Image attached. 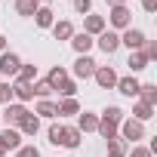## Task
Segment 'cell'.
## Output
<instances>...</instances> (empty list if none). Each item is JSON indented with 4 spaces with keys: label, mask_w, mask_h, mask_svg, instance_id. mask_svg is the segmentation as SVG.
Segmentation results:
<instances>
[{
    "label": "cell",
    "mask_w": 157,
    "mask_h": 157,
    "mask_svg": "<svg viewBox=\"0 0 157 157\" xmlns=\"http://www.w3.org/2000/svg\"><path fill=\"white\" fill-rule=\"evenodd\" d=\"M117 136L132 148V145H139V142L145 139V123H139V120H132V117H123L120 126H117Z\"/></svg>",
    "instance_id": "cell-1"
},
{
    "label": "cell",
    "mask_w": 157,
    "mask_h": 157,
    "mask_svg": "<svg viewBox=\"0 0 157 157\" xmlns=\"http://www.w3.org/2000/svg\"><path fill=\"white\" fill-rule=\"evenodd\" d=\"M105 25H111V31H126V28H132V10L126 6V3H120V6H111V13H108V22Z\"/></svg>",
    "instance_id": "cell-2"
},
{
    "label": "cell",
    "mask_w": 157,
    "mask_h": 157,
    "mask_svg": "<svg viewBox=\"0 0 157 157\" xmlns=\"http://www.w3.org/2000/svg\"><path fill=\"white\" fill-rule=\"evenodd\" d=\"M25 117H28V105H22V102H10V105H3V111H0V120L6 126H19Z\"/></svg>",
    "instance_id": "cell-3"
},
{
    "label": "cell",
    "mask_w": 157,
    "mask_h": 157,
    "mask_svg": "<svg viewBox=\"0 0 157 157\" xmlns=\"http://www.w3.org/2000/svg\"><path fill=\"white\" fill-rule=\"evenodd\" d=\"M93 74H96V59L93 56H77L74 59V68H71L74 80H90Z\"/></svg>",
    "instance_id": "cell-4"
},
{
    "label": "cell",
    "mask_w": 157,
    "mask_h": 157,
    "mask_svg": "<svg viewBox=\"0 0 157 157\" xmlns=\"http://www.w3.org/2000/svg\"><path fill=\"white\" fill-rule=\"evenodd\" d=\"M19 68H22V56L19 52H13V49H6V52H0V77H16L19 74Z\"/></svg>",
    "instance_id": "cell-5"
},
{
    "label": "cell",
    "mask_w": 157,
    "mask_h": 157,
    "mask_svg": "<svg viewBox=\"0 0 157 157\" xmlns=\"http://www.w3.org/2000/svg\"><path fill=\"white\" fill-rule=\"evenodd\" d=\"M145 40H148V34H145L142 28H126V31H120V46H126L129 52L142 49V46H145Z\"/></svg>",
    "instance_id": "cell-6"
},
{
    "label": "cell",
    "mask_w": 157,
    "mask_h": 157,
    "mask_svg": "<svg viewBox=\"0 0 157 157\" xmlns=\"http://www.w3.org/2000/svg\"><path fill=\"white\" fill-rule=\"evenodd\" d=\"M93 80H96L99 90H114V86H117V71H114L111 65H96Z\"/></svg>",
    "instance_id": "cell-7"
},
{
    "label": "cell",
    "mask_w": 157,
    "mask_h": 157,
    "mask_svg": "<svg viewBox=\"0 0 157 157\" xmlns=\"http://www.w3.org/2000/svg\"><path fill=\"white\" fill-rule=\"evenodd\" d=\"M96 46H99L105 56H114V52L120 49V34H117V31H111V28H105V31L96 37Z\"/></svg>",
    "instance_id": "cell-8"
},
{
    "label": "cell",
    "mask_w": 157,
    "mask_h": 157,
    "mask_svg": "<svg viewBox=\"0 0 157 157\" xmlns=\"http://www.w3.org/2000/svg\"><path fill=\"white\" fill-rule=\"evenodd\" d=\"M68 43H71V49H74L77 56H90V49L96 46V37H90V34H83V31H74V37H71Z\"/></svg>",
    "instance_id": "cell-9"
},
{
    "label": "cell",
    "mask_w": 157,
    "mask_h": 157,
    "mask_svg": "<svg viewBox=\"0 0 157 157\" xmlns=\"http://www.w3.org/2000/svg\"><path fill=\"white\" fill-rule=\"evenodd\" d=\"M139 86H142L139 77L129 74V77H117V86H114V90H117L120 96H126V99H139Z\"/></svg>",
    "instance_id": "cell-10"
},
{
    "label": "cell",
    "mask_w": 157,
    "mask_h": 157,
    "mask_svg": "<svg viewBox=\"0 0 157 157\" xmlns=\"http://www.w3.org/2000/svg\"><path fill=\"white\" fill-rule=\"evenodd\" d=\"M105 28H108V25H105V16H96V13L83 16V34H90V37H99Z\"/></svg>",
    "instance_id": "cell-11"
},
{
    "label": "cell",
    "mask_w": 157,
    "mask_h": 157,
    "mask_svg": "<svg viewBox=\"0 0 157 157\" xmlns=\"http://www.w3.org/2000/svg\"><path fill=\"white\" fill-rule=\"evenodd\" d=\"M0 142H3V148L6 151H19L25 142H22V132L16 129V126H6L3 132H0Z\"/></svg>",
    "instance_id": "cell-12"
},
{
    "label": "cell",
    "mask_w": 157,
    "mask_h": 157,
    "mask_svg": "<svg viewBox=\"0 0 157 157\" xmlns=\"http://www.w3.org/2000/svg\"><path fill=\"white\" fill-rule=\"evenodd\" d=\"M34 114H37L40 120H56V117H59V108H56V102H52V99H37Z\"/></svg>",
    "instance_id": "cell-13"
},
{
    "label": "cell",
    "mask_w": 157,
    "mask_h": 157,
    "mask_svg": "<svg viewBox=\"0 0 157 157\" xmlns=\"http://www.w3.org/2000/svg\"><path fill=\"white\" fill-rule=\"evenodd\" d=\"M83 145V132L77 129V126H65V136H62V148H68V151H77Z\"/></svg>",
    "instance_id": "cell-14"
},
{
    "label": "cell",
    "mask_w": 157,
    "mask_h": 157,
    "mask_svg": "<svg viewBox=\"0 0 157 157\" xmlns=\"http://www.w3.org/2000/svg\"><path fill=\"white\" fill-rule=\"evenodd\" d=\"M77 129H80V132H96L99 129V114L80 111V114H77Z\"/></svg>",
    "instance_id": "cell-15"
},
{
    "label": "cell",
    "mask_w": 157,
    "mask_h": 157,
    "mask_svg": "<svg viewBox=\"0 0 157 157\" xmlns=\"http://www.w3.org/2000/svg\"><path fill=\"white\" fill-rule=\"evenodd\" d=\"M13 99L22 102V105H28L34 99V86L31 83H22V80H13Z\"/></svg>",
    "instance_id": "cell-16"
},
{
    "label": "cell",
    "mask_w": 157,
    "mask_h": 157,
    "mask_svg": "<svg viewBox=\"0 0 157 157\" xmlns=\"http://www.w3.org/2000/svg\"><path fill=\"white\" fill-rule=\"evenodd\" d=\"M16 129L22 132V139H25V136H37V132H40V117H37L34 111H28V117H25Z\"/></svg>",
    "instance_id": "cell-17"
},
{
    "label": "cell",
    "mask_w": 157,
    "mask_h": 157,
    "mask_svg": "<svg viewBox=\"0 0 157 157\" xmlns=\"http://www.w3.org/2000/svg\"><path fill=\"white\" fill-rule=\"evenodd\" d=\"M49 31H52V37H56V40H71V37H74V25H71L68 19L52 22V28H49Z\"/></svg>",
    "instance_id": "cell-18"
},
{
    "label": "cell",
    "mask_w": 157,
    "mask_h": 157,
    "mask_svg": "<svg viewBox=\"0 0 157 157\" xmlns=\"http://www.w3.org/2000/svg\"><path fill=\"white\" fill-rule=\"evenodd\" d=\"M56 108H59V117H77V114H80V102H77V96L56 102Z\"/></svg>",
    "instance_id": "cell-19"
},
{
    "label": "cell",
    "mask_w": 157,
    "mask_h": 157,
    "mask_svg": "<svg viewBox=\"0 0 157 157\" xmlns=\"http://www.w3.org/2000/svg\"><path fill=\"white\" fill-rule=\"evenodd\" d=\"M126 65H129V71H132V77L139 74V71H145L151 62H148V56L142 52V49H136V52H129V59H126Z\"/></svg>",
    "instance_id": "cell-20"
},
{
    "label": "cell",
    "mask_w": 157,
    "mask_h": 157,
    "mask_svg": "<svg viewBox=\"0 0 157 157\" xmlns=\"http://www.w3.org/2000/svg\"><path fill=\"white\" fill-rule=\"evenodd\" d=\"M126 117V111L120 108V105H108L102 114H99V120H108V123H114V126H120V120Z\"/></svg>",
    "instance_id": "cell-21"
},
{
    "label": "cell",
    "mask_w": 157,
    "mask_h": 157,
    "mask_svg": "<svg viewBox=\"0 0 157 157\" xmlns=\"http://www.w3.org/2000/svg\"><path fill=\"white\" fill-rule=\"evenodd\" d=\"M68 77H71V74H68V68L52 65V68H49V74H46V83H49V86H52V93H56V86H59L62 80H68Z\"/></svg>",
    "instance_id": "cell-22"
},
{
    "label": "cell",
    "mask_w": 157,
    "mask_h": 157,
    "mask_svg": "<svg viewBox=\"0 0 157 157\" xmlns=\"http://www.w3.org/2000/svg\"><path fill=\"white\" fill-rule=\"evenodd\" d=\"M52 22H56V13H52L49 6H40V10L34 13V25H37V28H52Z\"/></svg>",
    "instance_id": "cell-23"
},
{
    "label": "cell",
    "mask_w": 157,
    "mask_h": 157,
    "mask_svg": "<svg viewBox=\"0 0 157 157\" xmlns=\"http://www.w3.org/2000/svg\"><path fill=\"white\" fill-rule=\"evenodd\" d=\"M139 102L157 108V83H142V86H139Z\"/></svg>",
    "instance_id": "cell-24"
},
{
    "label": "cell",
    "mask_w": 157,
    "mask_h": 157,
    "mask_svg": "<svg viewBox=\"0 0 157 157\" xmlns=\"http://www.w3.org/2000/svg\"><path fill=\"white\" fill-rule=\"evenodd\" d=\"M151 117H154V105H145V102H136V105H132V120L148 123Z\"/></svg>",
    "instance_id": "cell-25"
},
{
    "label": "cell",
    "mask_w": 157,
    "mask_h": 157,
    "mask_svg": "<svg viewBox=\"0 0 157 157\" xmlns=\"http://www.w3.org/2000/svg\"><path fill=\"white\" fill-rule=\"evenodd\" d=\"M13 80H22V83H34V80H37V65H31V62H22V68H19V74L13 77Z\"/></svg>",
    "instance_id": "cell-26"
},
{
    "label": "cell",
    "mask_w": 157,
    "mask_h": 157,
    "mask_svg": "<svg viewBox=\"0 0 157 157\" xmlns=\"http://www.w3.org/2000/svg\"><path fill=\"white\" fill-rule=\"evenodd\" d=\"M40 10V3L37 0H16V13L22 16V19H34V13Z\"/></svg>",
    "instance_id": "cell-27"
},
{
    "label": "cell",
    "mask_w": 157,
    "mask_h": 157,
    "mask_svg": "<svg viewBox=\"0 0 157 157\" xmlns=\"http://www.w3.org/2000/svg\"><path fill=\"white\" fill-rule=\"evenodd\" d=\"M56 93H59L62 99H74V96H77V80H74V77H68V80H62V83L56 86Z\"/></svg>",
    "instance_id": "cell-28"
},
{
    "label": "cell",
    "mask_w": 157,
    "mask_h": 157,
    "mask_svg": "<svg viewBox=\"0 0 157 157\" xmlns=\"http://www.w3.org/2000/svg\"><path fill=\"white\" fill-rule=\"evenodd\" d=\"M126 151H129V145L120 139V136H114V139H108V154H117V157H126Z\"/></svg>",
    "instance_id": "cell-29"
},
{
    "label": "cell",
    "mask_w": 157,
    "mask_h": 157,
    "mask_svg": "<svg viewBox=\"0 0 157 157\" xmlns=\"http://www.w3.org/2000/svg\"><path fill=\"white\" fill-rule=\"evenodd\" d=\"M46 136H49V145H56V148H62V136H65V126H62V123H49V129H46Z\"/></svg>",
    "instance_id": "cell-30"
},
{
    "label": "cell",
    "mask_w": 157,
    "mask_h": 157,
    "mask_svg": "<svg viewBox=\"0 0 157 157\" xmlns=\"http://www.w3.org/2000/svg\"><path fill=\"white\" fill-rule=\"evenodd\" d=\"M31 86H34V96H37V99H49V96H52V86H49L46 80H34Z\"/></svg>",
    "instance_id": "cell-31"
},
{
    "label": "cell",
    "mask_w": 157,
    "mask_h": 157,
    "mask_svg": "<svg viewBox=\"0 0 157 157\" xmlns=\"http://www.w3.org/2000/svg\"><path fill=\"white\" fill-rule=\"evenodd\" d=\"M96 132L108 142V139H114V136H117V126H114V123H108V120H99V129H96Z\"/></svg>",
    "instance_id": "cell-32"
},
{
    "label": "cell",
    "mask_w": 157,
    "mask_h": 157,
    "mask_svg": "<svg viewBox=\"0 0 157 157\" xmlns=\"http://www.w3.org/2000/svg\"><path fill=\"white\" fill-rule=\"evenodd\" d=\"M10 102H16L13 99V83L10 80H0V105H10Z\"/></svg>",
    "instance_id": "cell-33"
},
{
    "label": "cell",
    "mask_w": 157,
    "mask_h": 157,
    "mask_svg": "<svg viewBox=\"0 0 157 157\" xmlns=\"http://www.w3.org/2000/svg\"><path fill=\"white\" fill-rule=\"evenodd\" d=\"M71 3H74V13H80V16L93 13V0H71Z\"/></svg>",
    "instance_id": "cell-34"
},
{
    "label": "cell",
    "mask_w": 157,
    "mask_h": 157,
    "mask_svg": "<svg viewBox=\"0 0 157 157\" xmlns=\"http://www.w3.org/2000/svg\"><path fill=\"white\" fill-rule=\"evenodd\" d=\"M16 157H43V154H40L37 145H22V148L16 151Z\"/></svg>",
    "instance_id": "cell-35"
},
{
    "label": "cell",
    "mask_w": 157,
    "mask_h": 157,
    "mask_svg": "<svg viewBox=\"0 0 157 157\" xmlns=\"http://www.w3.org/2000/svg\"><path fill=\"white\" fill-rule=\"evenodd\" d=\"M126 157H154V154H151L148 145H132V148L126 151Z\"/></svg>",
    "instance_id": "cell-36"
},
{
    "label": "cell",
    "mask_w": 157,
    "mask_h": 157,
    "mask_svg": "<svg viewBox=\"0 0 157 157\" xmlns=\"http://www.w3.org/2000/svg\"><path fill=\"white\" fill-rule=\"evenodd\" d=\"M142 52L148 56V62H157V40H145V46H142Z\"/></svg>",
    "instance_id": "cell-37"
},
{
    "label": "cell",
    "mask_w": 157,
    "mask_h": 157,
    "mask_svg": "<svg viewBox=\"0 0 157 157\" xmlns=\"http://www.w3.org/2000/svg\"><path fill=\"white\" fill-rule=\"evenodd\" d=\"M142 10L151 16V13H157V0H142Z\"/></svg>",
    "instance_id": "cell-38"
},
{
    "label": "cell",
    "mask_w": 157,
    "mask_h": 157,
    "mask_svg": "<svg viewBox=\"0 0 157 157\" xmlns=\"http://www.w3.org/2000/svg\"><path fill=\"white\" fill-rule=\"evenodd\" d=\"M0 52H6V37L0 34Z\"/></svg>",
    "instance_id": "cell-39"
},
{
    "label": "cell",
    "mask_w": 157,
    "mask_h": 157,
    "mask_svg": "<svg viewBox=\"0 0 157 157\" xmlns=\"http://www.w3.org/2000/svg\"><path fill=\"white\" fill-rule=\"evenodd\" d=\"M120 3H126V0H108V6H120Z\"/></svg>",
    "instance_id": "cell-40"
},
{
    "label": "cell",
    "mask_w": 157,
    "mask_h": 157,
    "mask_svg": "<svg viewBox=\"0 0 157 157\" xmlns=\"http://www.w3.org/2000/svg\"><path fill=\"white\" fill-rule=\"evenodd\" d=\"M0 157H6V148H3V142H0Z\"/></svg>",
    "instance_id": "cell-41"
},
{
    "label": "cell",
    "mask_w": 157,
    "mask_h": 157,
    "mask_svg": "<svg viewBox=\"0 0 157 157\" xmlns=\"http://www.w3.org/2000/svg\"><path fill=\"white\" fill-rule=\"evenodd\" d=\"M37 3H40V6H43V3H46V0H37Z\"/></svg>",
    "instance_id": "cell-42"
},
{
    "label": "cell",
    "mask_w": 157,
    "mask_h": 157,
    "mask_svg": "<svg viewBox=\"0 0 157 157\" xmlns=\"http://www.w3.org/2000/svg\"><path fill=\"white\" fill-rule=\"evenodd\" d=\"M108 157H117V154H108Z\"/></svg>",
    "instance_id": "cell-43"
}]
</instances>
